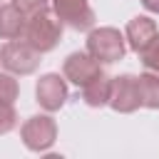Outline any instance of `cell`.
Segmentation results:
<instances>
[{"label": "cell", "mask_w": 159, "mask_h": 159, "mask_svg": "<svg viewBox=\"0 0 159 159\" xmlns=\"http://www.w3.org/2000/svg\"><path fill=\"white\" fill-rule=\"evenodd\" d=\"M0 2H2V0H0Z\"/></svg>", "instance_id": "18"}, {"label": "cell", "mask_w": 159, "mask_h": 159, "mask_svg": "<svg viewBox=\"0 0 159 159\" xmlns=\"http://www.w3.org/2000/svg\"><path fill=\"white\" fill-rule=\"evenodd\" d=\"M159 37V27L152 17L147 15H137L127 22L124 27V40H127V47L134 50V52H144L154 40Z\"/></svg>", "instance_id": "9"}, {"label": "cell", "mask_w": 159, "mask_h": 159, "mask_svg": "<svg viewBox=\"0 0 159 159\" xmlns=\"http://www.w3.org/2000/svg\"><path fill=\"white\" fill-rule=\"evenodd\" d=\"M62 37V22L57 20V15L47 7H40L35 12H27V22H25V35L22 40H27L37 52H50L57 47Z\"/></svg>", "instance_id": "1"}, {"label": "cell", "mask_w": 159, "mask_h": 159, "mask_svg": "<svg viewBox=\"0 0 159 159\" xmlns=\"http://www.w3.org/2000/svg\"><path fill=\"white\" fill-rule=\"evenodd\" d=\"M109 107L119 114H132L142 107L139 99V84L134 75H117L112 77V89H109Z\"/></svg>", "instance_id": "5"}, {"label": "cell", "mask_w": 159, "mask_h": 159, "mask_svg": "<svg viewBox=\"0 0 159 159\" xmlns=\"http://www.w3.org/2000/svg\"><path fill=\"white\" fill-rule=\"evenodd\" d=\"M87 52L99 65H112L124 57L127 40L117 27H92L87 35Z\"/></svg>", "instance_id": "2"}, {"label": "cell", "mask_w": 159, "mask_h": 159, "mask_svg": "<svg viewBox=\"0 0 159 159\" xmlns=\"http://www.w3.org/2000/svg\"><path fill=\"white\" fill-rule=\"evenodd\" d=\"M137 84H139L142 107H147V109H159V75L147 70L144 75L137 77Z\"/></svg>", "instance_id": "12"}, {"label": "cell", "mask_w": 159, "mask_h": 159, "mask_svg": "<svg viewBox=\"0 0 159 159\" xmlns=\"http://www.w3.org/2000/svg\"><path fill=\"white\" fill-rule=\"evenodd\" d=\"M17 94H20V84H17L15 75H10V72H0V102L15 104Z\"/></svg>", "instance_id": "13"}, {"label": "cell", "mask_w": 159, "mask_h": 159, "mask_svg": "<svg viewBox=\"0 0 159 159\" xmlns=\"http://www.w3.org/2000/svg\"><path fill=\"white\" fill-rule=\"evenodd\" d=\"M20 137L30 152H47L57 139V122L50 114H35L22 124Z\"/></svg>", "instance_id": "4"}, {"label": "cell", "mask_w": 159, "mask_h": 159, "mask_svg": "<svg viewBox=\"0 0 159 159\" xmlns=\"http://www.w3.org/2000/svg\"><path fill=\"white\" fill-rule=\"evenodd\" d=\"M25 22L27 12L15 5V2H2L0 5V37L2 40H17L25 35Z\"/></svg>", "instance_id": "10"}, {"label": "cell", "mask_w": 159, "mask_h": 159, "mask_svg": "<svg viewBox=\"0 0 159 159\" xmlns=\"http://www.w3.org/2000/svg\"><path fill=\"white\" fill-rule=\"evenodd\" d=\"M35 99L45 112H57L65 102H67V82L65 77L47 72L37 80L35 84Z\"/></svg>", "instance_id": "8"}, {"label": "cell", "mask_w": 159, "mask_h": 159, "mask_svg": "<svg viewBox=\"0 0 159 159\" xmlns=\"http://www.w3.org/2000/svg\"><path fill=\"white\" fill-rule=\"evenodd\" d=\"M62 75H65L67 82H72L77 87H84L97 75H102V67L87 50L84 52H70L65 57V62H62Z\"/></svg>", "instance_id": "7"}, {"label": "cell", "mask_w": 159, "mask_h": 159, "mask_svg": "<svg viewBox=\"0 0 159 159\" xmlns=\"http://www.w3.org/2000/svg\"><path fill=\"white\" fill-rule=\"evenodd\" d=\"M17 127V112L12 104L0 102V134H7Z\"/></svg>", "instance_id": "14"}, {"label": "cell", "mask_w": 159, "mask_h": 159, "mask_svg": "<svg viewBox=\"0 0 159 159\" xmlns=\"http://www.w3.org/2000/svg\"><path fill=\"white\" fill-rule=\"evenodd\" d=\"M15 5H20L25 12H35L40 7H47V0H12Z\"/></svg>", "instance_id": "16"}, {"label": "cell", "mask_w": 159, "mask_h": 159, "mask_svg": "<svg viewBox=\"0 0 159 159\" xmlns=\"http://www.w3.org/2000/svg\"><path fill=\"white\" fill-rule=\"evenodd\" d=\"M142 55V65L149 70V72H157L159 75V37L144 50V52H139Z\"/></svg>", "instance_id": "15"}, {"label": "cell", "mask_w": 159, "mask_h": 159, "mask_svg": "<svg viewBox=\"0 0 159 159\" xmlns=\"http://www.w3.org/2000/svg\"><path fill=\"white\" fill-rule=\"evenodd\" d=\"M109 89H112V77H107L102 72L82 87V99L87 107H104V104H109Z\"/></svg>", "instance_id": "11"}, {"label": "cell", "mask_w": 159, "mask_h": 159, "mask_svg": "<svg viewBox=\"0 0 159 159\" xmlns=\"http://www.w3.org/2000/svg\"><path fill=\"white\" fill-rule=\"evenodd\" d=\"M52 12L62 25H70L72 30H92L94 27V10L89 7V0H50Z\"/></svg>", "instance_id": "6"}, {"label": "cell", "mask_w": 159, "mask_h": 159, "mask_svg": "<svg viewBox=\"0 0 159 159\" xmlns=\"http://www.w3.org/2000/svg\"><path fill=\"white\" fill-rule=\"evenodd\" d=\"M142 5H144V10H149V12H159V0H142Z\"/></svg>", "instance_id": "17"}, {"label": "cell", "mask_w": 159, "mask_h": 159, "mask_svg": "<svg viewBox=\"0 0 159 159\" xmlns=\"http://www.w3.org/2000/svg\"><path fill=\"white\" fill-rule=\"evenodd\" d=\"M40 55L27 40L17 37V40H7L0 47V65L10 72V75H32L40 67Z\"/></svg>", "instance_id": "3"}]
</instances>
